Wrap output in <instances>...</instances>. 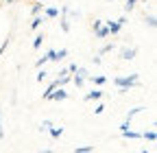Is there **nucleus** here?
<instances>
[{
	"label": "nucleus",
	"mask_w": 157,
	"mask_h": 153,
	"mask_svg": "<svg viewBox=\"0 0 157 153\" xmlns=\"http://www.w3.org/2000/svg\"><path fill=\"white\" fill-rule=\"evenodd\" d=\"M46 133H50V138H55V140H57V138H61V133H63V127H55V125H50Z\"/></svg>",
	"instance_id": "12"
},
{
	"label": "nucleus",
	"mask_w": 157,
	"mask_h": 153,
	"mask_svg": "<svg viewBox=\"0 0 157 153\" xmlns=\"http://www.w3.org/2000/svg\"><path fill=\"white\" fill-rule=\"evenodd\" d=\"M5 2H7V5H11V2H15V0H5Z\"/></svg>",
	"instance_id": "31"
},
{
	"label": "nucleus",
	"mask_w": 157,
	"mask_h": 153,
	"mask_svg": "<svg viewBox=\"0 0 157 153\" xmlns=\"http://www.w3.org/2000/svg\"><path fill=\"white\" fill-rule=\"evenodd\" d=\"M135 55H137V48H135V46L122 48V50H120V59H122V61H131V59H135Z\"/></svg>",
	"instance_id": "7"
},
{
	"label": "nucleus",
	"mask_w": 157,
	"mask_h": 153,
	"mask_svg": "<svg viewBox=\"0 0 157 153\" xmlns=\"http://www.w3.org/2000/svg\"><path fill=\"white\" fill-rule=\"evenodd\" d=\"M113 48H116V44H105L101 50H98V55H107V53H111Z\"/></svg>",
	"instance_id": "22"
},
{
	"label": "nucleus",
	"mask_w": 157,
	"mask_h": 153,
	"mask_svg": "<svg viewBox=\"0 0 157 153\" xmlns=\"http://www.w3.org/2000/svg\"><path fill=\"white\" fill-rule=\"evenodd\" d=\"M46 57H48V61H55V64L59 61V59H57V50H48V53H46Z\"/></svg>",
	"instance_id": "24"
},
{
	"label": "nucleus",
	"mask_w": 157,
	"mask_h": 153,
	"mask_svg": "<svg viewBox=\"0 0 157 153\" xmlns=\"http://www.w3.org/2000/svg\"><path fill=\"white\" fill-rule=\"evenodd\" d=\"M68 96H70V94H68V92H66V88L61 85V88H55V90L48 94V99H46V101H52V103H61V101H66Z\"/></svg>",
	"instance_id": "4"
},
{
	"label": "nucleus",
	"mask_w": 157,
	"mask_h": 153,
	"mask_svg": "<svg viewBox=\"0 0 157 153\" xmlns=\"http://www.w3.org/2000/svg\"><path fill=\"white\" fill-rule=\"evenodd\" d=\"M50 125H52V123H50V120H42V125H39V131H42V133H46V131H48V127H50Z\"/></svg>",
	"instance_id": "25"
},
{
	"label": "nucleus",
	"mask_w": 157,
	"mask_h": 153,
	"mask_svg": "<svg viewBox=\"0 0 157 153\" xmlns=\"http://www.w3.org/2000/svg\"><path fill=\"white\" fill-rule=\"evenodd\" d=\"M92 31H94V35L98 37V40H107V37H109V29L105 26V22H103V20H94Z\"/></svg>",
	"instance_id": "3"
},
{
	"label": "nucleus",
	"mask_w": 157,
	"mask_h": 153,
	"mask_svg": "<svg viewBox=\"0 0 157 153\" xmlns=\"http://www.w3.org/2000/svg\"><path fill=\"white\" fill-rule=\"evenodd\" d=\"M113 85L118 88V92H120V94H127L131 88H137V85H140V74H137V72H131L129 76H116V79H113Z\"/></svg>",
	"instance_id": "1"
},
{
	"label": "nucleus",
	"mask_w": 157,
	"mask_h": 153,
	"mask_svg": "<svg viewBox=\"0 0 157 153\" xmlns=\"http://www.w3.org/2000/svg\"><path fill=\"white\" fill-rule=\"evenodd\" d=\"M96 147L94 144H85V147H74V153H94Z\"/></svg>",
	"instance_id": "13"
},
{
	"label": "nucleus",
	"mask_w": 157,
	"mask_h": 153,
	"mask_svg": "<svg viewBox=\"0 0 157 153\" xmlns=\"http://www.w3.org/2000/svg\"><path fill=\"white\" fill-rule=\"evenodd\" d=\"M68 5H63L61 7V20H59V26H61V31L63 33H70V20H68Z\"/></svg>",
	"instance_id": "6"
},
{
	"label": "nucleus",
	"mask_w": 157,
	"mask_h": 153,
	"mask_svg": "<svg viewBox=\"0 0 157 153\" xmlns=\"http://www.w3.org/2000/svg\"><path fill=\"white\" fill-rule=\"evenodd\" d=\"M66 57H68V48H59V50H57V59H59V61L66 59Z\"/></svg>",
	"instance_id": "23"
},
{
	"label": "nucleus",
	"mask_w": 157,
	"mask_h": 153,
	"mask_svg": "<svg viewBox=\"0 0 157 153\" xmlns=\"http://www.w3.org/2000/svg\"><path fill=\"white\" fill-rule=\"evenodd\" d=\"M120 136H122V138H127V140H137V138H142V133H140V131H133V129L129 127V129L120 131Z\"/></svg>",
	"instance_id": "11"
},
{
	"label": "nucleus",
	"mask_w": 157,
	"mask_h": 153,
	"mask_svg": "<svg viewBox=\"0 0 157 153\" xmlns=\"http://www.w3.org/2000/svg\"><path fill=\"white\" fill-rule=\"evenodd\" d=\"M7 46H9V37H7V40H5L2 44H0V57H2V53L7 50Z\"/></svg>",
	"instance_id": "28"
},
{
	"label": "nucleus",
	"mask_w": 157,
	"mask_h": 153,
	"mask_svg": "<svg viewBox=\"0 0 157 153\" xmlns=\"http://www.w3.org/2000/svg\"><path fill=\"white\" fill-rule=\"evenodd\" d=\"M87 81H92L94 85L101 88V85H105V83H107V76H103V74H87Z\"/></svg>",
	"instance_id": "10"
},
{
	"label": "nucleus",
	"mask_w": 157,
	"mask_h": 153,
	"mask_svg": "<svg viewBox=\"0 0 157 153\" xmlns=\"http://www.w3.org/2000/svg\"><path fill=\"white\" fill-rule=\"evenodd\" d=\"M92 61H94V66H101V64H103V59H101V55H98V57H92Z\"/></svg>",
	"instance_id": "29"
},
{
	"label": "nucleus",
	"mask_w": 157,
	"mask_h": 153,
	"mask_svg": "<svg viewBox=\"0 0 157 153\" xmlns=\"http://www.w3.org/2000/svg\"><path fill=\"white\" fill-rule=\"evenodd\" d=\"M103 112H105V105H103V103H98V105L94 107V114H96V116H98V114H103Z\"/></svg>",
	"instance_id": "26"
},
{
	"label": "nucleus",
	"mask_w": 157,
	"mask_h": 153,
	"mask_svg": "<svg viewBox=\"0 0 157 153\" xmlns=\"http://www.w3.org/2000/svg\"><path fill=\"white\" fill-rule=\"evenodd\" d=\"M124 24H127V18H120V20H107L105 22V26L109 29V35H118Z\"/></svg>",
	"instance_id": "5"
},
{
	"label": "nucleus",
	"mask_w": 157,
	"mask_h": 153,
	"mask_svg": "<svg viewBox=\"0 0 157 153\" xmlns=\"http://www.w3.org/2000/svg\"><path fill=\"white\" fill-rule=\"evenodd\" d=\"M70 81H72L76 88H83V85H85V81H87V70H85V68H81V66H76V70L70 74Z\"/></svg>",
	"instance_id": "2"
},
{
	"label": "nucleus",
	"mask_w": 157,
	"mask_h": 153,
	"mask_svg": "<svg viewBox=\"0 0 157 153\" xmlns=\"http://www.w3.org/2000/svg\"><path fill=\"white\" fill-rule=\"evenodd\" d=\"M44 22H46V15H44V13H37V15H33V20H31V29L37 31Z\"/></svg>",
	"instance_id": "9"
},
{
	"label": "nucleus",
	"mask_w": 157,
	"mask_h": 153,
	"mask_svg": "<svg viewBox=\"0 0 157 153\" xmlns=\"http://www.w3.org/2000/svg\"><path fill=\"white\" fill-rule=\"evenodd\" d=\"M151 2H155V0H151Z\"/></svg>",
	"instance_id": "32"
},
{
	"label": "nucleus",
	"mask_w": 157,
	"mask_h": 153,
	"mask_svg": "<svg viewBox=\"0 0 157 153\" xmlns=\"http://www.w3.org/2000/svg\"><path fill=\"white\" fill-rule=\"evenodd\" d=\"M131 127V120H124L122 125H120V131H124V129H129Z\"/></svg>",
	"instance_id": "30"
},
{
	"label": "nucleus",
	"mask_w": 157,
	"mask_h": 153,
	"mask_svg": "<svg viewBox=\"0 0 157 153\" xmlns=\"http://www.w3.org/2000/svg\"><path fill=\"white\" fill-rule=\"evenodd\" d=\"M5 138V129H2V107H0V140Z\"/></svg>",
	"instance_id": "27"
},
{
	"label": "nucleus",
	"mask_w": 157,
	"mask_h": 153,
	"mask_svg": "<svg viewBox=\"0 0 157 153\" xmlns=\"http://www.w3.org/2000/svg\"><path fill=\"white\" fill-rule=\"evenodd\" d=\"M35 79H37V83H42V81H46V79H48V72H46L44 68H39V72H37V76H35Z\"/></svg>",
	"instance_id": "21"
},
{
	"label": "nucleus",
	"mask_w": 157,
	"mask_h": 153,
	"mask_svg": "<svg viewBox=\"0 0 157 153\" xmlns=\"http://www.w3.org/2000/svg\"><path fill=\"white\" fill-rule=\"evenodd\" d=\"M142 138L148 140V142H155V140H157V131H155V129H148V131L142 133Z\"/></svg>",
	"instance_id": "14"
},
{
	"label": "nucleus",
	"mask_w": 157,
	"mask_h": 153,
	"mask_svg": "<svg viewBox=\"0 0 157 153\" xmlns=\"http://www.w3.org/2000/svg\"><path fill=\"white\" fill-rule=\"evenodd\" d=\"M44 11V5L42 2H33V7H31V15H37V13H42Z\"/></svg>",
	"instance_id": "20"
},
{
	"label": "nucleus",
	"mask_w": 157,
	"mask_h": 153,
	"mask_svg": "<svg viewBox=\"0 0 157 153\" xmlns=\"http://www.w3.org/2000/svg\"><path fill=\"white\" fill-rule=\"evenodd\" d=\"M137 2H140V0H127L124 7H122V9H124V13H131V11L135 9V5H137Z\"/></svg>",
	"instance_id": "18"
},
{
	"label": "nucleus",
	"mask_w": 157,
	"mask_h": 153,
	"mask_svg": "<svg viewBox=\"0 0 157 153\" xmlns=\"http://www.w3.org/2000/svg\"><path fill=\"white\" fill-rule=\"evenodd\" d=\"M103 94H105V92H103L101 88L96 85V88H94L92 92H87L85 96H83V101H98V99H103Z\"/></svg>",
	"instance_id": "8"
},
{
	"label": "nucleus",
	"mask_w": 157,
	"mask_h": 153,
	"mask_svg": "<svg viewBox=\"0 0 157 153\" xmlns=\"http://www.w3.org/2000/svg\"><path fill=\"white\" fill-rule=\"evenodd\" d=\"M144 24H146L148 29H155V26H157V18H155L153 13H151V15H144Z\"/></svg>",
	"instance_id": "16"
},
{
	"label": "nucleus",
	"mask_w": 157,
	"mask_h": 153,
	"mask_svg": "<svg viewBox=\"0 0 157 153\" xmlns=\"http://www.w3.org/2000/svg\"><path fill=\"white\" fill-rule=\"evenodd\" d=\"M46 18H57L59 15V9L57 7H44V11H42Z\"/></svg>",
	"instance_id": "15"
},
{
	"label": "nucleus",
	"mask_w": 157,
	"mask_h": 153,
	"mask_svg": "<svg viewBox=\"0 0 157 153\" xmlns=\"http://www.w3.org/2000/svg\"><path fill=\"white\" fill-rule=\"evenodd\" d=\"M44 40H46V35H44V33H37V35L33 37V48H39Z\"/></svg>",
	"instance_id": "17"
},
{
	"label": "nucleus",
	"mask_w": 157,
	"mask_h": 153,
	"mask_svg": "<svg viewBox=\"0 0 157 153\" xmlns=\"http://www.w3.org/2000/svg\"><path fill=\"white\" fill-rule=\"evenodd\" d=\"M142 112H144V107H133V109L127 114V120H133V118L137 116V114H142Z\"/></svg>",
	"instance_id": "19"
}]
</instances>
